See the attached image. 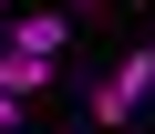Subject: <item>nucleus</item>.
I'll return each instance as SVG.
<instances>
[{"instance_id": "6", "label": "nucleus", "mask_w": 155, "mask_h": 134, "mask_svg": "<svg viewBox=\"0 0 155 134\" xmlns=\"http://www.w3.org/2000/svg\"><path fill=\"white\" fill-rule=\"evenodd\" d=\"M0 21H11V0H0Z\"/></svg>"}, {"instance_id": "4", "label": "nucleus", "mask_w": 155, "mask_h": 134, "mask_svg": "<svg viewBox=\"0 0 155 134\" xmlns=\"http://www.w3.org/2000/svg\"><path fill=\"white\" fill-rule=\"evenodd\" d=\"M0 134H21V93H0Z\"/></svg>"}, {"instance_id": "1", "label": "nucleus", "mask_w": 155, "mask_h": 134, "mask_svg": "<svg viewBox=\"0 0 155 134\" xmlns=\"http://www.w3.org/2000/svg\"><path fill=\"white\" fill-rule=\"evenodd\" d=\"M145 93H155V41H134L114 72L93 83V124H134V113H145Z\"/></svg>"}, {"instance_id": "5", "label": "nucleus", "mask_w": 155, "mask_h": 134, "mask_svg": "<svg viewBox=\"0 0 155 134\" xmlns=\"http://www.w3.org/2000/svg\"><path fill=\"white\" fill-rule=\"evenodd\" d=\"M62 11H72V21H83V11H104V0H62Z\"/></svg>"}, {"instance_id": "2", "label": "nucleus", "mask_w": 155, "mask_h": 134, "mask_svg": "<svg viewBox=\"0 0 155 134\" xmlns=\"http://www.w3.org/2000/svg\"><path fill=\"white\" fill-rule=\"evenodd\" d=\"M62 41H72V11H11V21H0V52H41L52 62Z\"/></svg>"}, {"instance_id": "3", "label": "nucleus", "mask_w": 155, "mask_h": 134, "mask_svg": "<svg viewBox=\"0 0 155 134\" xmlns=\"http://www.w3.org/2000/svg\"><path fill=\"white\" fill-rule=\"evenodd\" d=\"M0 93H21V103L52 93V62H41V52H0Z\"/></svg>"}]
</instances>
